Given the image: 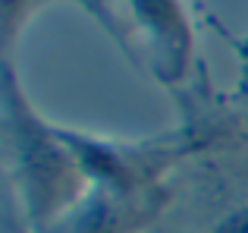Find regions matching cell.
<instances>
[{
    "label": "cell",
    "instance_id": "6da1fadb",
    "mask_svg": "<svg viewBox=\"0 0 248 233\" xmlns=\"http://www.w3.org/2000/svg\"><path fill=\"white\" fill-rule=\"evenodd\" d=\"M135 13L151 32H157V38L173 44V50L186 48V25L173 0H135Z\"/></svg>",
    "mask_w": 248,
    "mask_h": 233
},
{
    "label": "cell",
    "instance_id": "7a4b0ae2",
    "mask_svg": "<svg viewBox=\"0 0 248 233\" xmlns=\"http://www.w3.org/2000/svg\"><path fill=\"white\" fill-rule=\"evenodd\" d=\"M214 233H248V211H232L214 227Z\"/></svg>",
    "mask_w": 248,
    "mask_h": 233
}]
</instances>
